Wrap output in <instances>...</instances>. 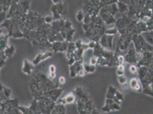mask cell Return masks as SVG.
I'll return each instance as SVG.
<instances>
[{"label": "cell", "instance_id": "10", "mask_svg": "<svg viewBox=\"0 0 153 114\" xmlns=\"http://www.w3.org/2000/svg\"><path fill=\"white\" fill-rule=\"evenodd\" d=\"M59 82L61 84H64L65 83V78L63 77V76H61L60 78V79H59Z\"/></svg>", "mask_w": 153, "mask_h": 114}, {"label": "cell", "instance_id": "7", "mask_svg": "<svg viewBox=\"0 0 153 114\" xmlns=\"http://www.w3.org/2000/svg\"><path fill=\"white\" fill-rule=\"evenodd\" d=\"M130 85H131V87H132V88H136V89H138L139 88V85L136 80V79H132L130 82Z\"/></svg>", "mask_w": 153, "mask_h": 114}, {"label": "cell", "instance_id": "8", "mask_svg": "<svg viewBox=\"0 0 153 114\" xmlns=\"http://www.w3.org/2000/svg\"><path fill=\"white\" fill-rule=\"evenodd\" d=\"M53 19H54V17H52V16H48L47 17H45V21L46 23L48 24H50L51 22H53Z\"/></svg>", "mask_w": 153, "mask_h": 114}, {"label": "cell", "instance_id": "12", "mask_svg": "<svg viewBox=\"0 0 153 114\" xmlns=\"http://www.w3.org/2000/svg\"><path fill=\"white\" fill-rule=\"evenodd\" d=\"M51 114H59L54 108L53 109V110L52 111V112H51Z\"/></svg>", "mask_w": 153, "mask_h": 114}, {"label": "cell", "instance_id": "4", "mask_svg": "<svg viewBox=\"0 0 153 114\" xmlns=\"http://www.w3.org/2000/svg\"><path fill=\"white\" fill-rule=\"evenodd\" d=\"M74 100H75V97L72 94H69V95H66L63 99V101L62 102V104H64V103H67V104L72 103L73 102H74Z\"/></svg>", "mask_w": 153, "mask_h": 114}, {"label": "cell", "instance_id": "2", "mask_svg": "<svg viewBox=\"0 0 153 114\" xmlns=\"http://www.w3.org/2000/svg\"><path fill=\"white\" fill-rule=\"evenodd\" d=\"M34 70V64L28 60H24L23 67V72L27 74L30 75L32 73Z\"/></svg>", "mask_w": 153, "mask_h": 114}, {"label": "cell", "instance_id": "5", "mask_svg": "<svg viewBox=\"0 0 153 114\" xmlns=\"http://www.w3.org/2000/svg\"><path fill=\"white\" fill-rule=\"evenodd\" d=\"M54 109L59 113V114H65V108L63 104H59L54 106Z\"/></svg>", "mask_w": 153, "mask_h": 114}, {"label": "cell", "instance_id": "6", "mask_svg": "<svg viewBox=\"0 0 153 114\" xmlns=\"http://www.w3.org/2000/svg\"><path fill=\"white\" fill-rule=\"evenodd\" d=\"M14 47L13 46H11V47H7L4 50H5V54L8 57H11L14 52Z\"/></svg>", "mask_w": 153, "mask_h": 114}, {"label": "cell", "instance_id": "1", "mask_svg": "<svg viewBox=\"0 0 153 114\" xmlns=\"http://www.w3.org/2000/svg\"><path fill=\"white\" fill-rule=\"evenodd\" d=\"M52 56V53L50 51H47L44 53H40L38 54L36 58L34 59L33 63L34 65H37L41 61L46 59L48 58H50Z\"/></svg>", "mask_w": 153, "mask_h": 114}, {"label": "cell", "instance_id": "11", "mask_svg": "<svg viewBox=\"0 0 153 114\" xmlns=\"http://www.w3.org/2000/svg\"><path fill=\"white\" fill-rule=\"evenodd\" d=\"M130 71H131V72H135L136 71V67L135 66H131L130 68Z\"/></svg>", "mask_w": 153, "mask_h": 114}, {"label": "cell", "instance_id": "3", "mask_svg": "<svg viewBox=\"0 0 153 114\" xmlns=\"http://www.w3.org/2000/svg\"><path fill=\"white\" fill-rule=\"evenodd\" d=\"M8 38L4 36H0V50H4L7 48Z\"/></svg>", "mask_w": 153, "mask_h": 114}, {"label": "cell", "instance_id": "13", "mask_svg": "<svg viewBox=\"0 0 153 114\" xmlns=\"http://www.w3.org/2000/svg\"><path fill=\"white\" fill-rule=\"evenodd\" d=\"M52 1L54 4H58L60 2V0H52Z\"/></svg>", "mask_w": 153, "mask_h": 114}, {"label": "cell", "instance_id": "9", "mask_svg": "<svg viewBox=\"0 0 153 114\" xmlns=\"http://www.w3.org/2000/svg\"><path fill=\"white\" fill-rule=\"evenodd\" d=\"M50 73H56V67L54 66H50L49 67Z\"/></svg>", "mask_w": 153, "mask_h": 114}]
</instances>
